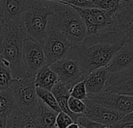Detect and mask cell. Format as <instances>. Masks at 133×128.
Wrapping results in <instances>:
<instances>
[{
  "label": "cell",
  "mask_w": 133,
  "mask_h": 128,
  "mask_svg": "<svg viewBox=\"0 0 133 128\" xmlns=\"http://www.w3.org/2000/svg\"><path fill=\"white\" fill-rule=\"evenodd\" d=\"M55 1L33 0L30 7L23 13L20 25L25 33L42 45L47 36L49 18Z\"/></svg>",
  "instance_id": "277c9868"
},
{
  "label": "cell",
  "mask_w": 133,
  "mask_h": 128,
  "mask_svg": "<svg viewBox=\"0 0 133 128\" xmlns=\"http://www.w3.org/2000/svg\"><path fill=\"white\" fill-rule=\"evenodd\" d=\"M37 94L38 98L41 100H42L49 107H51V109H53L58 113L62 111L58 105V102L57 101V99L51 91L43 88L37 87Z\"/></svg>",
  "instance_id": "44dd1931"
},
{
  "label": "cell",
  "mask_w": 133,
  "mask_h": 128,
  "mask_svg": "<svg viewBox=\"0 0 133 128\" xmlns=\"http://www.w3.org/2000/svg\"><path fill=\"white\" fill-rule=\"evenodd\" d=\"M33 0H1L0 20L12 21L20 25L23 13L30 7Z\"/></svg>",
  "instance_id": "4fadbf2b"
},
{
  "label": "cell",
  "mask_w": 133,
  "mask_h": 128,
  "mask_svg": "<svg viewBox=\"0 0 133 128\" xmlns=\"http://www.w3.org/2000/svg\"><path fill=\"white\" fill-rule=\"evenodd\" d=\"M133 66V41H127L118 50L107 65L111 74L122 71Z\"/></svg>",
  "instance_id": "5bb4252c"
},
{
  "label": "cell",
  "mask_w": 133,
  "mask_h": 128,
  "mask_svg": "<svg viewBox=\"0 0 133 128\" xmlns=\"http://www.w3.org/2000/svg\"><path fill=\"white\" fill-rule=\"evenodd\" d=\"M121 0H94V7L115 13L120 5Z\"/></svg>",
  "instance_id": "cb8c5ba5"
},
{
  "label": "cell",
  "mask_w": 133,
  "mask_h": 128,
  "mask_svg": "<svg viewBox=\"0 0 133 128\" xmlns=\"http://www.w3.org/2000/svg\"><path fill=\"white\" fill-rule=\"evenodd\" d=\"M76 123L79 125L80 127L83 128H108L106 125L96 122L83 114L78 117Z\"/></svg>",
  "instance_id": "484cf974"
},
{
  "label": "cell",
  "mask_w": 133,
  "mask_h": 128,
  "mask_svg": "<svg viewBox=\"0 0 133 128\" xmlns=\"http://www.w3.org/2000/svg\"><path fill=\"white\" fill-rule=\"evenodd\" d=\"M10 88L21 110L32 112L37 109L39 98L37 94V86L34 79L30 77L16 78Z\"/></svg>",
  "instance_id": "52a82bcc"
},
{
  "label": "cell",
  "mask_w": 133,
  "mask_h": 128,
  "mask_svg": "<svg viewBox=\"0 0 133 128\" xmlns=\"http://www.w3.org/2000/svg\"><path fill=\"white\" fill-rule=\"evenodd\" d=\"M69 106L70 110L76 114H83L87 110V106L84 100L70 96L69 99Z\"/></svg>",
  "instance_id": "d4e9b609"
},
{
  "label": "cell",
  "mask_w": 133,
  "mask_h": 128,
  "mask_svg": "<svg viewBox=\"0 0 133 128\" xmlns=\"http://www.w3.org/2000/svg\"><path fill=\"white\" fill-rule=\"evenodd\" d=\"M72 44L62 33L48 22L47 36L43 44L47 64L49 66L65 56Z\"/></svg>",
  "instance_id": "8992f818"
},
{
  "label": "cell",
  "mask_w": 133,
  "mask_h": 128,
  "mask_svg": "<svg viewBox=\"0 0 133 128\" xmlns=\"http://www.w3.org/2000/svg\"><path fill=\"white\" fill-rule=\"evenodd\" d=\"M1 62L8 66L15 78L26 77L23 61V45L27 34L21 25L12 21L0 20Z\"/></svg>",
  "instance_id": "7a4b0ae2"
},
{
  "label": "cell",
  "mask_w": 133,
  "mask_h": 128,
  "mask_svg": "<svg viewBox=\"0 0 133 128\" xmlns=\"http://www.w3.org/2000/svg\"><path fill=\"white\" fill-rule=\"evenodd\" d=\"M49 22L72 44L83 41L87 36V27L79 13L69 4L55 1Z\"/></svg>",
  "instance_id": "3957f363"
},
{
  "label": "cell",
  "mask_w": 133,
  "mask_h": 128,
  "mask_svg": "<svg viewBox=\"0 0 133 128\" xmlns=\"http://www.w3.org/2000/svg\"><path fill=\"white\" fill-rule=\"evenodd\" d=\"M15 77L11 69L1 62L0 63V90L9 88Z\"/></svg>",
  "instance_id": "7402d4cb"
},
{
  "label": "cell",
  "mask_w": 133,
  "mask_h": 128,
  "mask_svg": "<svg viewBox=\"0 0 133 128\" xmlns=\"http://www.w3.org/2000/svg\"><path fill=\"white\" fill-rule=\"evenodd\" d=\"M6 127H39L37 109L26 112L21 110L18 106L8 117Z\"/></svg>",
  "instance_id": "9a60e30c"
},
{
  "label": "cell",
  "mask_w": 133,
  "mask_h": 128,
  "mask_svg": "<svg viewBox=\"0 0 133 128\" xmlns=\"http://www.w3.org/2000/svg\"><path fill=\"white\" fill-rule=\"evenodd\" d=\"M104 91L133 96V66L111 74Z\"/></svg>",
  "instance_id": "7c38bea8"
},
{
  "label": "cell",
  "mask_w": 133,
  "mask_h": 128,
  "mask_svg": "<svg viewBox=\"0 0 133 128\" xmlns=\"http://www.w3.org/2000/svg\"><path fill=\"white\" fill-rule=\"evenodd\" d=\"M18 107L12 89L0 90V127H6L8 117Z\"/></svg>",
  "instance_id": "e0dca14e"
},
{
  "label": "cell",
  "mask_w": 133,
  "mask_h": 128,
  "mask_svg": "<svg viewBox=\"0 0 133 128\" xmlns=\"http://www.w3.org/2000/svg\"><path fill=\"white\" fill-rule=\"evenodd\" d=\"M124 44L115 31L87 35L83 41L76 44L85 74L107 66Z\"/></svg>",
  "instance_id": "6da1fadb"
},
{
  "label": "cell",
  "mask_w": 133,
  "mask_h": 128,
  "mask_svg": "<svg viewBox=\"0 0 133 128\" xmlns=\"http://www.w3.org/2000/svg\"><path fill=\"white\" fill-rule=\"evenodd\" d=\"M87 97L101 105L126 114L133 112V96L132 95L114 93L104 90L97 95H88Z\"/></svg>",
  "instance_id": "8fae6325"
},
{
  "label": "cell",
  "mask_w": 133,
  "mask_h": 128,
  "mask_svg": "<svg viewBox=\"0 0 133 128\" xmlns=\"http://www.w3.org/2000/svg\"><path fill=\"white\" fill-rule=\"evenodd\" d=\"M71 96L85 100L87 96V86H86V79L75 84L72 88H71Z\"/></svg>",
  "instance_id": "603a6c76"
},
{
  "label": "cell",
  "mask_w": 133,
  "mask_h": 128,
  "mask_svg": "<svg viewBox=\"0 0 133 128\" xmlns=\"http://www.w3.org/2000/svg\"><path fill=\"white\" fill-rule=\"evenodd\" d=\"M66 4L81 8H93L94 7V0H69Z\"/></svg>",
  "instance_id": "83f0119b"
},
{
  "label": "cell",
  "mask_w": 133,
  "mask_h": 128,
  "mask_svg": "<svg viewBox=\"0 0 133 128\" xmlns=\"http://www.w3.org/2000/svg\"><path fill=\"white\" fill-rule=\"evenodd\" d=\"M59 81L58 74L50 67L46 65L42 67L34 77V83L37 87L43 88L51 91L53 87Z\"/></svg>",
  "instance_id": "ffe728a7"
},
{
  "label": "cell",
  "mask_w": 133,
  "mask_h": 128,
  "mask_svg": "<svg viewBox=\"0 0 133 128\" xmlns=\"http://www.w3.org/2000/svg\"><path fill=\"white\" fill-rule=\"evenodd\" d=\"M112 127H133V120H121L112 126Z\"/></svg>",
  "instance_id": "f1b7e54d"
},
{
  "label": "cell",
  "mask_w": 133,
  "mask_h": 128,
  "mask_svg": "<svg viewBox=\"0 0 133 128\" xmlns=\"http://www.w3.org/2000/svg\"><path fill=\"white\" fill-rule=\"evenodd\" d=\"M71 88L72 87L65 84V83L59 81L52 88L51 92L55 95L58 102V105L62 109V111L69 114L74 122H76L78 117L82 114H76L72 113L69 106V99L71 96Z\"/></svg>",
  "instance_id": "ac0fdd59"
},
{
  "label": "cell",
  "mask_w": 133,
  "mask_h": 128,
  "mask_svg": "<svg viewBox=\"0 0 133 128\" xmlns=\"http://www.w3.org/2000/svg\"><path fill=\"white\" fill-rule=\"evenodd\" d=\"M23 61L27 77L32 79L42 67L48 65L43 45L28 35L24 41Z\"/></svg>",
  "instance_id": "ba28073f"
},
{
  "label": "cell",
  "mask_w": 133,
  "mask_h": 128,
  "mask_svg": "<svg viewBox=\"0 0 133 128\" xmlns=\"http://www.w3.org/2000/svg\"><path fill=\"white\" fill-rule=\"evenodd\" d=\"M115 16V31L125 42L133 41V0H121Z\"/></svg>",
  "instance_id": "30bf717a"
},
{
  "label": "cell",
  "mask_w": 133,
  "mask_h": 128,
  "mask_svg": "<svg viewBox=\"0 0 133 128\" xmlns=\"http://www.w3.org/2000/svg\"><path fill=\"white\" fill-rule=\"evenodd\" d=\"M84 102L87 106V110L83 115L106 125L108 128L112 127L114 124L120 121L126 115V113L101 105L88 97Z\"/></svg>",
  "instance_id": "9c48e42d"
},
{
  "label": "cell",
  "mask_w": 133,
  "mask_h": 128,
  "mask_svg": "<svg viewBox=\"0 0 133 128\" xmlns=\"http://www.w3.org/2000/svg\"><path fill=\"white\" fill-rule=\"evenodd\" d=\"M73 122L74 120L69 114H67L66 113L63 111H61L58 113L55 125H56V127L68 128L69 126Z\"/></svg>",
  "instance_id": "4316f807"
},
{
  "label": "cell",
  "mask_w": 133,
  "mask_h": 128,
  "mask_svg": "<svg viewBox=\"0 0 133 128\" xmlns=\"http://www.w3.org/2000/svg\"><path fill=\"white\" fill-rule=\"evenodd\" d=\"M58 112L46 105L39 99L37 106V114L38 119L39 127H56V118Z\"/></svg>",
  "instance_id": "d6986e66"
},
{
  "label": "cell",
  "mask_w": 133,
  "mask_h": 128,
  "mask_svg": "<svg viewBox=\"0 0 133 128\" xmlns=\"http://www.w3.org/2000/svg\"><path fill=\"white\" fill-rule=\"evenodd\" d=\"M110 74L111 73L107 66L98 68L90 73L86 78V86L88 95H97L104 91Z\"/></svg>",
  "instance_id": "2e32d148"
},
{
  "label": "cell",
  "mask_w": 133,
  "mask_h": 128,
  "mask_svg": "<svg viewBox=\"0 0 133 128\" xmlns=\"http://www.w3.org/2000/svg\"><path fill=\"white\" fill-rule=\"evenodd\" d=\"M49 66L58 74L59 81L71 87L87 77L83 71L76 44L65 56Z\"/></svg>",
  "instance_id": "5b68a950"
},
{
  "label": "cell",
  "mask_w": 133,
  "mask_h": 128,
  "mask_svg": "<svg viewBox=\"0 0 133 128\" xmlns=\"http://www.w3.org/2000/svg\"><path fill=\"white\" fill-rule=\"evenodd\" d=\"M47 1H55V2H62V0H47Z\"/></svg>",
  "instance_id": "f546056e"
}]
</instances>
